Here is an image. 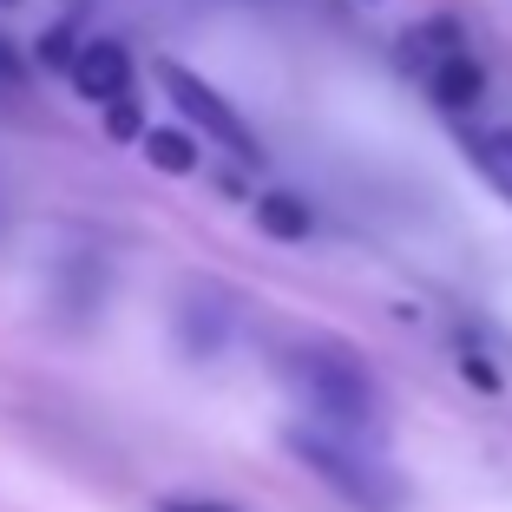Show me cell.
Wrapping results in <instances>:
<instances>
[{"label": "cell", "mask_w": 512, "mask_h": 512, "mask_svg": "<svg viewBox=\"0 0 512 512\" xmlns=\"http://www.w3.org/2000/svg\"><path fill=\"white\" fill-rule=\"evenodd\" d=\"M283 381L296 388V401L309 407L329 434H348V440L375 434L381 394H375V375H368L348 348H335V342H296V348H283Z\"/></svg>", "instance_id": "obj_1"}, {"label": "cell", "mask_w": 512, "mask_h": 512, "mask_svg": "<svg viewBox=\"0 0 512 512\" xmlns=\"http://www.w3.org/2000/svg\"><path fill=\"white\" fill-rule=\"evenodd\" d=\"M289 453L355 512H401V480L388 460L368 453V440L329 434V427H289Z\"/></svg>", "instance_id": "obj_2"}, {"label": "cell", "mask_w": 512, "mask_h": 512, "mask_svg": "<svg viewBox=\"0 0 512 512\" xmlns=\"http://www.w3.org/2000/svg\"><path fill=\"white\" fill-rule=\"evenodd\" d=\"M158 86H165V99L184 112V119L197 125L204 138H217V145L237 158V165H263V138L250 132V119H243L237 106H230L217 86H204V79L191 73V66H178V60H165L158 66Z\"/></svg>", "instance_id": "obj_3"}, {"label": "cell", "mask_w": 512, "mask_h": 512, "mask_svg": "<svg viewBox=\"0 0 512 512\" xmlns=\"http://www.w3.org/2000/svg\"><path fill=\"white\" fill-rule=\"evenodd\" d=\"M230 322H237V302L211 283H191L178 302V329H184V348L191 355H217L230 342Z\"/></svg>", "instance_id": "obj_4"}, {"label": "cell", "mask_w": 512, "mask_h": 512, "mask_svg": "<svg viewBox=\"0 0 512 512\" xmlns=\"http://www.w3.org/2000/svg\"><path fill=\"white\" fill-rule=\"evenodd\" d=\"M125 86H132V60H125L119 40H86L73 60V92L92 106H119Z\"/></svg>", "instance_id": "obj_5"}, {"label": "cell", "mask_w": 512, "mask_h": 512, "mask_svg": "<svg viewBox=\"0 0 512 512\" xmlns=\"http://www.w3.org/2000/svg\"><path fill=\"white\" fill-rule=\"evenodd\" d=\"M427 92H434L440 106L453 112V125L467 119L473 106H480V92H486V73L467 60V53H440L434 66H427Z\"/></svg>", "instance_id": "obj_6"}, {"label": "cell", "mask_w": 512, "mask_h": 512, "mask_svg": "<svg viewBox=\"0 0 512 512\" xmlns=\"http://www.w3.org/2000/svg\"><path fill=\"white\" fill-rule=\"evenodd\" d=\"M453 132H460V145H467V158H473V165H480L486 178L499 184V191H512V119H493V125L460 119Z\"/></svg>", "instance_id": "obj_7"}, {"label": "cell", "mask_w": 512, "mask_h": 512, "mask_svg": "<svg viewBox=\"0 0 512 512\" xmlns=\"http://www.w3.org/2000/svg\"><path fill=\"white\" fill-rule=\"evenodd\" d=\"M256 217H263V230L283 243H302V237H316V217H309V204L289 191H270V197H256Z\"/></svg>", "instance_id": "obj_8"}, {"label": "cell", "mask_w": 512, "mask_h": 512, "mask_svg": "<svg viewBox=\"0 0 512 512\" xmlns=\"http://www.w3.org/2000/svg\"><path fill=\"white\" fill-rule=\"evenodd\" d=\"M145 158H151V171H171V178L197 171V145H191V132H171V125H151V132H145Z\"/></svg>", "instance_id": "obj_9"}, {"label": "cell", "mask_w": 512, "mask_h": 512, "mask_svg": "<svg viewBox=\"0 0 512 512\" xmlns=\"http://www.w3.org/2000/svg\"><path fill=\"white\" fill-rule=\"evenodd\" d=\"M106 132H112V138H138V145H145V125H138V106H132V99L106 106Z\"/></svg>", "instance_id": "obj_10"}, {"label": "cell", "mask_w": 512, "mask_h": 512, "mask_svg": "<svg viewBox=\"0 0 512 512\" xmlns=\"http://www.w3.org/2000/svg\"><path fill=\"white\" fill-rule=\"evenodd\" d=\"M40 53H46L53 66H60V73H73V60H79V46H73V33H66V27H53V33H46V40H40Z\"/></svg>", "instance_id": "obj_11"}, {"label": "cell", "mask_w": 512, "mask_h": 512, "mask_svg": "<svg viewBox=\"0 0 512 512\" xmlns=\"http://www.w3.org/2000/svg\"><path fill=\"white\" fill-rule=\"evenodd\" d=\"M20 79H27V60H20V46L0 33V86H20Z\"/></svg>", "instance_id": "obj_12"}, {"label": "cell", "mask_w": 512, "mask_h": 512, "mask_svg": "<svg viewBox=\"0 0 512 512\" xmlns=\"http://www.w3.org/2000/svg\"><path fill=\"white\" fill-rule=\"evenodd\" d=\"M158 512H237L224 499H158Z\"/></svg>", "instance_id": "obj_13"}]
</instances>
